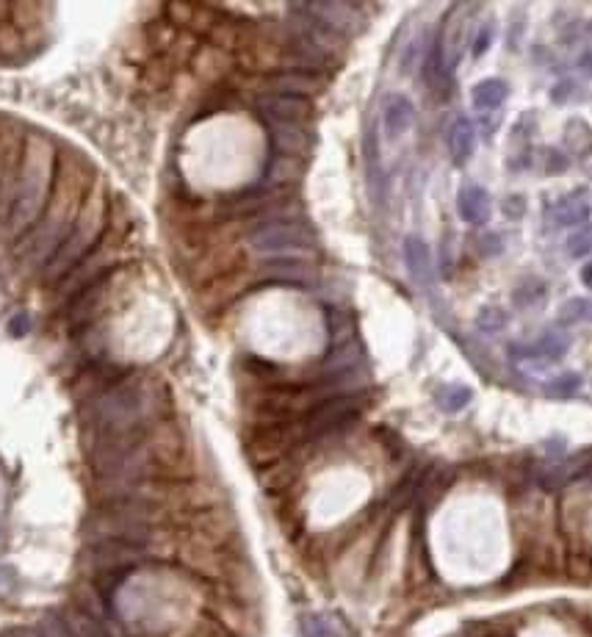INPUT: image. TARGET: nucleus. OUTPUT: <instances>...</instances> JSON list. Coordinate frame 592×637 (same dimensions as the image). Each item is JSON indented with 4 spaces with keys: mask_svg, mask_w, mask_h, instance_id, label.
I'll return each instance as SVG.
<instances>
[{
    "mask_svg": "<svg viewBox=\"0 0 592 637\" xmlns=\"http://www.w3.org/2000/svg\"><path fill=\"white\" fill-rule=\"evenodd\" d=\"M404 264L415 280H427L429 275V247L415 236L404 239Z\"/></svg>",
    "mask_w": 592,
    "mask_h": 637,
    "instance_id": "obj_17",
    "label": "nucleus"
},
{
    "mask_svg": "<svg viewBox=\"0 0 592 637\" xmlns=\"http://www.w3.org/2000/svg\"><path fill=\"white\" fill-rule=\"evenodd\" d=\"M272 128V147L274 156H291L305 158L308 161L310 150H313V131L305 125H269Z\"/></svg>",
    "mask_w": 592,
    "mask_h": 637,
    "instance_id": "obj_11",
    "label": "nucleus"
},
{
    "mask_svg": "<svg viewBox=\"0 0 592 637\" xmlns=\"http://www.w3.org/2000/svg\"><path fill=\"white\" fill-rule=\"evenodd\" d=\"M413 103L407 100L404 95H393L388 97V106H385V120H382V125H385V133L391 136V139H399L410 125H413Z\"/></svg>",
    "mask_w": 592,
    "mask_h": 637,
    "instance_id": "obj_15",
    "label": "nucleus"
},
{
    "mask_svg": "<svg viewBox=\"0 0 592 637\" xmlns=\"http://www.w3.org/2000/svg\"><path fill=\"white\" fill-rule=\"evenodd\" d=\"M587 313H590V302L576 297V300H570L568 305L562 308V322H565V325H576V322H584V319H587Z\"/></svg>",
    "mask_w": 592,
    "mask_h": 637,
    "instance_id": "obj_23",
    "label": "nucleus"
},
{
    "mask_svg": "<svg viewBox=\"0 0 592 637\" xmlns=\"http://www.w3.org/2000/svg\"><path fill=\"white\" fill-rule=\"evenodd\" d=\"M457 211H460L462 222H468V225H485L487 219H490V197H487L482 186L468 183L457 194Z\"/></svg>",
    "mask_w": 592,
    "mask_h": 637,
    "instance_id": "obj_13",
    "label": "nucleus"
},
{
    "mask_svg": "<svg viewBox=\"0 0 592 637\" xmlns=\"http://www.w3.org/2000/svg\"><path fill=\"white\" fill-rule=\"evenodd\" d=\"M493 34H496V28L493 23H485V28L476 34V42H474V56H485L487 48H490V42H493Z\"/></svg>",
    "mask_w": 592,
    "mask_h": 637,
    "instance_id": "obj_26",
    "label": "nucleus"
},
{
    "mask_svg": "<svg viewBox=\"0 0 592 637\" xmlns=\"http://www.w3.org/2000/svg\"><path fill=\"white\" fill-rule=\"evenodd\" d=\"M92 169L81 156H75L72 150H64L56 158V175H53V189H50L48 203L42 217L36 219V225L23 239H17V258H23L25 266L48 264L50 255L59 250L64 236L70 233L72 222L81 211L86 194L92 189Z\"/></svg>",
    "mask_w": 592,
    "mask_h": 637,
    "instance_id": "obj_2",
    "label": "nucleus"
},
{
    "mask_svg": "<svg viewBox=\"0 0 592 637\" xmlns=\"http://www.w3.org/2000/svg\"><path fill=\"white\" fill-rule=\"evenodd\" d=\"M474 145H476L474 122L468 120V117H457L449 133V147H451V156H454V161H457V164L468 161L471 153H474Z\"/></svg>",
    "mask_w": 592,
    "mask_h": 637,
    "instance_id": "obj_16",
    "label": "nucleus"
},
{
    "mask_svg": "<svg viewBox=\"0 0 592 637\" xmlns=\"http://www.w3.org/2000/svg\"><path fill=\"white\" fill-rule=\"evenodd\" d=\"M568 253L573 255V258H584V255L590 253V230L581 228V230H576L573 236H570Z\"/></svg>",
    "mask_w": 592,
    "mask_h": 637,
    "instance_id": "obj_24",
    "label": "nucleus"
},
{
    "mask_svg": "<svg viewBox=\"0 0 592 637\" xmlns=\"http://www.w3.org/2000/svg\"><path fill=\"white\" fill-rule=\"evenodd\" d=\"M523 211H526V200H523V197H518V194H515V197H510V200L504 203V214H507L510 219H521Z\"/></svg>",
    "mask_w": 592,
    "mask_h": 637,
    "instance_id": "obj_27",
    "label": "nucleus"
},
{
    "mask_svg": "<svg viewBox=\"0 0 592 637\" xmlns=\"http://www.w3.org/2000/svg\"><path fill=\"white\" fill-rule=\"evenodd\" d=\"M261 275L269 280H285V283H305V280H313V266L299 258H274L263 266Z\"/></svg>",
    "mask_w": 592,
    "mask_h": 637,
    "instance_id": "obj_14",
    "label": "nucleus"
},
{
    "mask_svg": "<svg viewBox=\"0 0 592 637\" xmlns=\"http://www.w3.org/2000/svg\"><path fill=\"white\" fill-rule=\"evenodd\" d=\"M25 131L20 122H0V239H6V225L12 214L14 192H17V175L23 161Z\"/></svg>",
    "mask_w": 592,
    "mask_h": 637,
    "instance_id": "obj_6",
    "label": "nucleus"
},
{
    "mask_svg": "<svg viewBox=\"0 0 592 637\" xmlns=\"http://www.w3.org/2000/svg\"><path fill=\"white\" fill-rule=\"evenodd\" d=\"M186 637H233L227 632V626L222 621H216L211 615H202L197 618V624L191 626V632Z\"/></svg>",
    "mask_w": 592,
    "mask_h": 637,
    "instance_id": "obj_21",
    "label": "nucleus"
},
{
    "mask_svg": "<svg viewBox=\"0 0 592 637\" xmlns=\"http://www.w3.org/2000/svg\"><path fill=\"white\" fill-rule=\"evenodd\" d=\"M579 388H581L579 374H562V377H557L554 383H548V394H557V397H570V394H576Z\"/></svg>",
    "mask_w": 592,
    "mask_h": 637,
    "instance_id": "obj_22",
    "label": "nucleus"
},
{
    "mask_svg": "<svg viewBox=\"0 0 592 637\" xmlns=\"http://www.w3.org/2000/svg\"><path fill=\"white\" fill-rule=\"evenodd\" d=\"M169 410V391L158 377L125 374L119 383L83 402L81 421L89 438H106L158 424L169 419Z\"/></svg>",
    "mask_w": 592,
    "mask_h": 637,
    "instance_id": "obj_1",
    "label": "nucleus"
},
{
    "mask_svg": "<svg viewBox=\"0 0 592 637\" xmlns=\"http://www.w3.org/2000/svg\"><path fill=\"white\" fill-rule=\"evenodd\" d=\"M327 78L319 73H299V70H277V73L266 75L261 81L263 95H291V97H305L316 95L319 89H324Z\"/></svg>",
    "mask_w": 592,
    "mask_h": 637,
    "instance_id": "obj_10",
    "label": "nucleus"
},
{
    "mask_svg": "<svg viewBox=\"0 0 592 637\" xmlns=\"http://www.w3.org/2000/svg\"><path fill=\"white\" fill-rule=\"evenodd\" d=\"M316 244H319L316 230L302 217L266 219L249 233V247L258 255H272V258H296L299 253H313Z\"/></svg>",
    "mask_w": 592,
    "mask_h": 637,
    "instance_id": "obj_5",
    "label": "nucleus"
},
{
    "mask_svg": "<svg viewBox=\"0 0 592 637\" xmlns=\"http://www.w3.org/2000/svg\"><path fill=\"white\" fill-rule=\"evenodd\" d=\"M106 222V186H103V181H95L92 183V189H89V194H86V200H83L78 217L72 222L70 233L64 236L59 250L50 255V261L45 264L42 280H45V283H61L64 277L70 275L72 269L95 250L97 241L103 236V230H106Z\"/></svg>",
    "mask_w": 592,
    "mask_h": 637,
    "instance_id": "obj_4",
    "label": "nucleus"
},
{
    "mask_svg": "<svg viewBox=\"0 0 592 637\" xmlns=\"http://www.w3.org/2000/svg\"><path fill=\"white\" fill-rule=\"evenodd\" d=\"M302 12L308 14V17H313V20L324 25V28H330L332 34L349 31L352 25L360 23L357 9L346 6V3H313V6H305Z\"/></svg>",
    "mask_w": 592,
    "mask_h": 637,
    "instance_id": "obj_12",
    "label": "nucleus"
},
{
    "mask_svg": "<svg viewBox=\"0 0 592 637\" xmlns=\"http://www.w3.org/2000/svg\"><path fill=\"white\" fill-rule=\"evenodd\" d=\"M507 100V84L498 78H487L474 86V109L476 111H496Z\"/></svg>",
    "mask_w": 592,
    "mask_h": 637,
    "instance_id": "obj_18",
    "label": "nucleus"
},
{
    "mask_svg": "<svg viewBox=\"0 0 592 637\" xmlns=\"http://www.w3.org/2000/svg\"><path fill=\"white\" fill-rule=\"evenodd\" d=\"M255 106L269 125H305L313 117V103L308 97L261 95Z\"/></svg>",
    "mask_w": 592,
    "mask_h": 637,
    "instance_id": "obj_9",
    "label": "nucleus"
},
{
    "mask_svg": "<svg viewBox=\"0 0 592 637\" xmlns=\"http://www.w3.org/2000/svg\"><path fill=\"white\" fill-rule=\"evenodd\" d=\"M504 325H507V316L501 311H496V308H487V311H482V316H479V327H482V330H498V327Z\"/></svg>",
    "mask_w": 592,
    "mask_h": 637,
    "instance_id": "obj_25",
    "label": "nucleus"
},
{
    "mask_svg": "<svg viewBox=\"0 0 592 637\" xmlns=\"http://www.w3.org/2000/svg\"><path fill=\"white\" fill-rule=\"evenodd\" d=\"M534 355H540V358H548V361H559L565 352H568V338L559 336V333H545L540 341H537V347L529 349Z\"/></svg>",
    "mask_w": 592,
    "mask_h": 637,
    "instance_id": "obj_19",
    "label": "nucleus"
},
{
    "mask_svg": "<svg viewBox=\"0 0 592 637\" xmlns=\"http://www.w3.org/2000/svg\"><path fill=\"white\" fill-rule=\"evenodd\" d=\"M562 521H570L573 518V524L565 527L568 532L570 543H573V549L576 554L581 557H587V549H590V496H587V485H579V488H573V491L565 496V502H562Z\"/></svg>",
    "mask_w": 592,
    "mask_h": 637,
    "instance_id": "obj_8",
    "label": "nucleus"
},
{
    "mask_svg": "<svg viewBox=\"0 0 592 637\" xmlns=\"http://www.w3.org/2000/svg\"><path fill=\"white\" fill-rule=\"evenodd\" d=\"M590 269H592L590 264L581 266V283H584V286H590Z\"/></svg>",
    "mask_w": 592,
    "mask_h": 637,
    "instance_id": "obj_28",
    "label": "nucleus"
},
{
    "mask_svg": "<svg viewBox=\"0 0 592 637\" xmlns=\"http://www.w3.org/2000/svg\"><path fill=\"white\" fill-rule=\"evenodd\" d=\"M435 399H438V405L443 410H460V408H465V405H468V399H471V391H468L465 385L451 383V385H443L438 394H435Z\"/></svg>",
    "mask_w": 592,
    "mask_h": 637,
    "instance_id": "obj_20",
    "label": "nucleus"
},
{
    "mask_svg": "<svg viewBox=\"0 0 592 637\" xmlns=\"http://www.w3.org/2000/svg\"><path fill=\"white\" fill-rule=\"evenodd\" d=\"M302 424H258L247 438V455L255 466H269L283 460L299 441H302Z\"/></svg>",
    "mask_w": 592,
    "mask_h": 637,
    "instance_id": "obj_7",
    "label": "nucleus"
},
{
    "mask_svg": "<svg viewBox=\"0 0 592 637\" xmlns=\"http://www.w3.org/2000/svg\"><path fill=\"white\" fill-rule=\"evenodd\" d=\"M56 158L59 156H56V145L50 142V136L39 131L25 136L23 161H20V175H17L12 214H9V225H6V239H23L25 233L36 225V219L42 217L50 189H53Z\"/></svg>",
    "mask_w": 592,
    "mask_h": 637,
    "instance_id": "obj_3",
    "label": "nucleus"
}]
</instances>
